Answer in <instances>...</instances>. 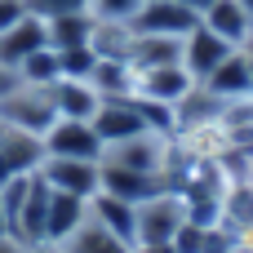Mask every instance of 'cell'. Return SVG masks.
Masks as SVG:
<instances>
[{"label": "cell", "mask_w": 253, "mask_h": 253, "mask_svg": "<svg viewBox=\"0 0 253 253\" xmlns=\"http://www.w3.org/2000/svg\"><path fill=\"white\" fill-rule=\"evenodd\" d=\"M44 156H67V160H102V138L93 129V120H67L58 116L44 129Z\"/></svg>", "instance_id": "5"}, {"label": "cell", "mask_w": 253, "mask_h": 253, "mask_svg": "<svg viewBox=\"0 0 253 253\" xmlns=\"http://www.w3.org/2000/svg\"><path fill=\"white\" fill-rule=\"evenodd\" d=\"M84 218H89V200L53 191L49 196V218H44V245H67Z\"/></svg>", "instance_id": "16"}, {"label": "cell", "mask_w": 253, "mask_h": 253, "mask_svg": "<svg viewBox=\"0 0 253 253\" xmlns=\"http://www.w3.org/2000/svg\"><path fill=\"white\" fill-rule=\"evenodd\" d=\"M240 53H245V62H249V76H253V36L240 44Z\"/></svg>", "instance_id": "30"}, {"label": "cell", "mask_w": 253, "mask_h": 253, "mask_svg": "<svg viewBox=\"0 0 253 253\" xmlns=\"http://www.w3.org/2000/svg\"><path fill=\"white\" fill-rule=\"evenodd\" d=\"M18 18H27V0H0V31H9Z\"/></svg>", "instance_id": "26"}, {"label": "cell", "mask_w": 253, "mask_h": 253, "mask_svg": "<svg viewBox=\"0 0 253 253\" xmlns=\"http://www.w3.org/2000/svg\"><path fill=\"white\" fill-rule=\"evenodd\" d=\"M182 62V40L178 36H138L129 49V67L133 71H151V67H169Z\"/></svg>", "instance_id": "19"}, {"label": "cell", "mask_w": 253, "mask_h": 253, "mask_svg": "<svg viewBox=\"0 0 253 253\" xmlns=\"http://www.w3.org/2000/svg\"><path fill=\"white\" fill-rule=\"evenodd\" d=\"M231 53H236V44H227V40H222V36H213L209 27H196V31L182 40V67L196 76V84H200L218 62H227Z\"/></svg>", "instance_id": "11"}, {"label": "cell", "mask_w": 253, "mask_h": 253, "mask_svg": "<svg viewBox=\"0 0 253 253\" xmlns=\"http://www.w3.org/2000/svg\"><path fill=\"white\" fill-rule=\"evenodd\" d=\"M240 4H245V9H249V13H253V0H240Z\"/></svg>", "instance_id": "33"}, {"label": "cell", "mask_w": 253, "mask_h": 253, "mask_svg": "<svg viewBox=\"0 0 253 253\" xmlns=\"http://www.w3.org/2000/svg\"><path fill=\"white\" fill-rule=\"evenodd\" d=\"M58 249H67V253H133V245L129 240H120L116 231H107L93 213L76 227V236L67 240V245H58Z\"/></svg>", "instance_id": "18"}, {"label": "cell", "mask_w": 253, "mask_h": 253, "mask_svg": "<svg viewBox=\"0 0 253 253\" xmlns=\"http://www.w3.org/2000/svg\"><path fill=\"white\" fill-rule=\"evenodd\" d=\"M58 62H62V76H71V80H89L93 67H98V53H93V44H76V49H62Z\"/></svg>", "instance_id": "23"}, {"label": "cell", "mask_w": 253, "mask_h": 253, "mask_svg": "<svg viewBox=\"0 0 253 253\" xmlns=\"http://www.w3.org/2000/svg\"><path fill=\"white\" fill-rule=\"evenodd\" d=\"M182 4H191V9H196V13H200V9H209V4H213V0H182Z\"/></svg>", "instance_id": "32"}, {"label": "cell", "mask_w": 253, "mask_h": 253, "mask_svg": "<svg viewBox=\"0 0 253 253\" xmlns=\"http://www.w3.org/2000/svg\"><path fill=\"white\" fill-rule=\"evenodd\" d=\"M0 236H9V213H4V205H0Z\"/></svg>", "instance_id": "31"}, {"label": "cell", "mask_w": 253, "mask_h": 253, "mask_svg": "<svg viewBox=\"0 0 253 253\" xmlns=\"http://www.w3.org/2000/svg\"><path fill=\"white\" fill-rule=\"evenodd\" d=\"M133 253H178L173 245H133Z\"/></svg>", "instance_id": "29"}, {"label": "cell", "mask_w": 253, "mask_h": 253, "mask_svg": "<svg viewBox=\"0 0 253 253\" xmlns=\"http://www.w3.org/2000/svg\"><path fill=\"white\" fill-rule=\"evenodd\" d=\"M89 84H93L102 98H129V93L138 89V76H133V67L120 62V58H98Z\"/></svg>", "instance_id": "20"}, {"label": "cell", "mask_w": 253, "mask_h": 253, "mask_svg": "<svg viewBox=\"0 0 253 253\" xmlns=\"http://www.w3.org/2000/svg\"><path fill=\"white\" fill-rule=\"evenodd\" d=\"M18 76H22L27 84H40V89H49V84H53V80L62 76L58 49H49V44H44V49H36V53H31V58H27L22 67H18Z\"/></svg>", "instance_id": "22"}, {"label": "cell", "mask_w": 253, "mask_h": 253, "mask_svg": "<svg viewBox=\"0 0 253 253\" xmlns=\"http://www.w3.org/2000/svg\"><path fill=\"white\" fill-rule=\"evenodd\" d=\"M53 191H67V196H80V200H93L98 196V182H102V160H67V156H44V165L36 169Z\"/></svg>", "instance_id": "6"}, {"label": "cell", "mask_w": 253, "mask_h": 253, "mask_svg": "<svg viewBox=\"0 0 253 253\" xmlns=\"http://www.w3.org/2000/svg\"><path fill=\"white\" fill-rule=\"evenodd\" d=\"M138 76V98H151V102H165V107H178L191 89H196V76L182 67V62H169V67H151V71H133Z\"/></svg>", "instance_id": "8"}, {"label": "cell", "mask_w": 253, "mask_h": 253, "mask_svg": "<svg viewBox=\"0 0 253 253\" xmlns=\"http://www.w3.org/2000/svg\"><path fill=\"white\" fill-rule=\"evenodd\" d=\"M129 27L138 36H178V40H187L200 27V13L182 0H142Z\"/></svg>", "instance_id": "4"}, {"label": "cell", "mask_w": 253, "mask_h": 253, "mask_svg": "<svg viewBox=\"0 0 253 253\" xmlns=\"http://www.w3.org/2000/svg\"><path fill=\"white\" fill-rule=\"evenodd\" d=\"M173 156V138L169 133H138L125 142H107L102 147V165H120V169H138V173H156L165 178Z\"/></svg>", "instance_id": "2"}, {"label": "cell", "mask_w": 253, "mask_h": 253, "mask_svg": "<svg viewBox=\"0 0 253 253\" xmlns=\"http://www.w3.org/2000/svg\"><path fill=\"white\" fill-rule=\"evenodd\" d=\"M58 120V111H53V98H49V89H40V84H18L13 93H4L0 98V125H13V129H27V133H36V138H44V129Z\"/></svg>", "instance_id": "3"}, {"label": "cell", "mask_w": 253, "mask_h": 253, "mask_svg": "<svg viewBox=\"0 0 253 253\" xmlns=\"http://www.w3.org/2000/svg\"><path fill=\"white\" fill-rule=\"evenodd\" d=\"M0 165L4 173H36L44 165V142L27 129H13V125H0Z\"/></svg>", "instance_id": "12"}, {"label": "cell", "mask_w": 253, "mask_h": 253, "mask_svg": "<svg viewBox=\"0 0 253 253\" xmlns=\"http://www.w3.org/2000/svg\"><path fill=\"white\" fill-rule=\"evenodd\" d=\"M165 187H169L165 178L138 173V169H120V165H102V182H98L102 196H116V200H125V205H142V200H151V196L165 191Z\"/></svg>", "instance_id": "10"}, {"label": "cell", "mask_w": 253, "mask_h": 253, "mask_svg": "<svg viewBox=\"0 0 253 253\" xmlns=\"http://www.w3.org/2000/svg\"><path fill=\"white\" fill-rule=\"evenodd\" d=\"M133 209H138V205H125V200L102 196V191L89 200V213H93L107 231H116L120 240H129V245H133V222H138V218H133Z\"/></svg>", "instance_id": "21"}, {"label": "cell", "mask_w": 253, "mask_h": 253, "mask_svg": "<svg viewBox=\"0 0 253 253\" xmlns=\"http://www.w3.org/2000/svg\"><path fill=\"white\" fill-rule=\"evenodd\" d=\"M18 84H22V76H18L13 67H0V98H4V93H13Z\"/></svg>", "instance_id": "28"}, {"label": "cell", "mask_w": 253, "mask_h": 253, "mask_svg": "<svg viewBox=\"0 0 253 253\" xmlns=\"http://www.w3.org/2000/svg\"><path fill=\"white\" fill-rule=\"evenodd\" d=\"M49 44V31H44V18L40 13H27V18H18L9 31H0V67H22L36 49H44Z\"/></svg>", "instance_id": "9"}, {"label": "cell", "mask_w": 253, "mask_h": 253, "mask_svg": "<svg viewBox=\"0 0 253 253\" xmlns=\"http://www.w3.org/2000/svg\"><path fill=\"white\" fill-rule=\"evenodd\" d=\"M142 0H89V13L98 22H133Z\"/></svg>", "instance_id": "24"}, {"label": "cell", "mask_w": 253, "mask_h": 253, "mask_svg": "<svg viewBox=\"0 0 253 253\" xmlns=\"http://www.w3.org/2000/svg\"><path fill=\"white\" fill-rule=\"evenodd\" d=\"M0 253H36V249H31L27 240H18V236L9 231V236H0Z\"/></svg>", "instance_id": "27"}, {"label": "cell", "mask_w": 253, "mask_h": 253, "mask_svg": "<svg viewBox=\"0 0 253 253\" xmlns=\"http://www.w3.org/2000/svg\"><path fill=\"white\" fill-rule=\"evenodd\" d=\"M93 27H98V18L89 13V9H76V13H53V18H44V31H49V49H76V44H89L93 40Z\"/></svg>", "instance_id": "17"}, {"label": "cell", "mask_w": 253, "mask_h": 253, "mask_svg": "<svg viewBox=\"0 0 253 253\" xmlns=\"http://www.w3.org/2000/svg\"><path fill=\"white\" fill-rule=\"evenodd\" d=\"M133 218H138L133 222V245H173V236L187 222V196L165 187L151 200H142L133 209Z\"/></svg>", "instance_id": "1"}, {"label": "cell", "mask_w": 253, "mask_h": 253, "mask_svg": "<svg viewBox=\"0 0 253 253\" xmlns=\"http://www.w3.org/2000/svg\"><path fill=\"white\" fill-rule=\"evenodd\" d=\"M200 27H209L213 36H222L227 44H245L253 36V13L240 4V0H213L209 9H200Z\"/></svg>", "instance_id": "14"}, {"label": "cell", "mask_w": 253, "mask_h": 253, "mask_svg": "<svg viewBox=\"0 0 253 253\" xmlns=\"http://www.w3.org/2000/svg\"><path fill=\"white\" fill-rule=\"evenodd\" d=\"M76 9H89V0H27V13H40V18L76 13Z\"/></svg>", "instance_id": "25"}, {"label": "cell", "mask_w": 253, "mask_h": 253, "mask_svg": "<svg viewBox=\"0 0 253 253\" xmlns=\"http://www.w3.org/2000/svg\"><path fill=\"white\" fill-rule=\"evenodd\" d=\"M49 98H53V111L67 116V120H93L98 107H102V93L89 80H71V76H58L49 84Z\"/></svg>", "instance_id": "13"}, {"label": "cell", "mask_w": 253, "mask_h": 253, "mask_svg": "<svg viewBox=\"0 0 253 253\" xmlns=\"http://www.w3.org/2000/svg\"><path fill=\"white\" fill-rule=\"evenodd\" d=\"M93 129H98L102 147H107V142L138 138V133H151V129H147V120H142V107H138V98H133V93H129V98H102V107H98V116H93Z\"/></svg>", "instance_id": "7"}, {"label": "cell", "mask_w": 253, "mask_h": 253, "mask_svg": "<svg viewBox=\"0 0 253 253\" xmlns=\"http://www.w3.org/2000/svg\"><path fill=\"white\" fill-rule=\"evenodd\" d=\"M200 89L205 93H213L218 102H236V98H249L253 93V76H249V62H245V53L236 49L227 62H218L205 80H200Z\"/></svg>", "instance_id": "15"}]
</instances>
